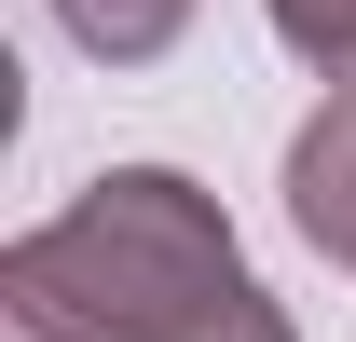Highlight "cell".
I'll return each mask as SVG.
<instances>
[{"label": "cell", "instance_id": "obj_1", "mask_svg": "<svg viewBox=\"0 0 356 342\" xmlns=\"http://www.w3.org/2000/svg\"><path fill=\"white\" fill-rule=\"evenodd\" d=\"M0 329L14 342H288L261 274L233 260V219L178 165H110L83 206L42 219L0 260Z\"/></svg>", "mask_w": 356, "mask_h": 342}, {"label": "cell", "instance_id": "obj_2", "mask_svg": "<svg viewBox=\"0 0 356 342\" xmlns=\"http://www.w3.org/2000/svg\"><path fill=\"white\" fill-rule=\"evenodd\" d=\"M288 219H302V247L356 274V83H329V110L288 137Z\"/></svg>", "mask_w": 356, "mask_h": 342}, {"label": "cell", "instance_id": "obj_3", "mask_svg": "<svg viewBox=\"0 0 356 342\" xmlns=\"http://www.w3.org/2000/svg\"><path fill=\"white\" fill-rule=\"evenodd\" d=\"M55 28H69L96 69H151V55L192 28V0H55Z\"/></svg>", "mask_w": 356, "mask_h": 342}, {"label": "cell", "instance_id": "obj_4", "mask_svg": "<svg viewBox=\"0 0 356 342\" xmlns=\"http://www.w3.org/2000/svg\"><path fill=\"white\" fill-rule=\"evenodd\" d=\"M274 42L302 55V69H329V83H356V0H261Z\"/></svg>", "mask_w": 356, "mask_h": 342}]
</instances>
